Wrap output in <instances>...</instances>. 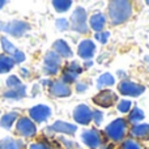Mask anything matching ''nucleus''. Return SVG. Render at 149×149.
Listing matches in <instances>:
<instances>
[{
	"mask_svg": "<svg viewBox=\"0 0 149 149\" xmlns=\"http://www.w3.org/2000/svg\"><path fill=\"white\" fill-rule=\"evenodd\" d=\"M55 25H56V28L59 29V30H67V29L70 28V22H68L65 18H58Z\"/></svg>",
	"mask_w": 149,
	"mask_h": 149,
	"instance_id": "7c9ffc66",
	"label": "nucleus"
},
{
	"mask_svg": "<svg viewBox=\"0 0 149 149\" xmlns=\"http://www.w3.org/2000/svg\"><path fill=\"white\" fill-rule=\"evenodd\" d=\"M79 55L85 60H89L90 58H93L95 52V45L93 43V41L90 39H84L81 43L79 45Z\"/></svg>",
	"mask_w": 149,
	"mask_h": 149,
	"instance_id": "2eb2a0df",
	"label": "nucleus"
},
{
	"mask_svg": "<svg viewBox=\"0 0 149 149\" xmlns=\"http://www.w3.org/2000/svg\"><path fill=\"white\" fill-rule=\"evenodd\" d=\"M54 51L59 55L60 58H72V50L68 46V43L63 39H58L56 42H54Z\"/></svg>",
	"mask_w": 149,
	"mask_h": 149,
	"instance_id": "dca6fc26",
	"label": "nucleus"
},
{
	"mask_svg": "<svg viewBox=\"0 0 149 149\" xmlns=\"http://www.w3.org/2000/svg\"><path fill=\"white\" fill-rule=\"evenodd\" d=\"M52 5H54L55 10L56 12H67L68 9L71 8V5H72V1L71 0H54L52 1Z\"/></svg>",
	"mask_w": 149,
	"mask_h": 149,
	"instance_id": "393cba45",
	"label": "nucleus"
},
{
	"mask_svg": "<svg viewBox=\"0 0 149 149\" xmlns=\"http://www.w3.org/2000/svg\"><path fill=\"white\" fill-rule=\"evenodd\" d=\"M73 119L79 124H89L93 120V111L89 106L79 105L73 111Z\"/></svg>",
	"mask_w": 149,
	"mask_h": 149,
	"instance_id": "0eeeda50",
	"label": "nucleus"
},
{
	"mask_svg": "<svg viewBox=\"0 0 149 149\" xmlns=\"http://www.w3.org/2000/svg\"><path fill=\"white\" fill-rule=\"evenodd\" d=\"M49 131L58 132V134H65V135H73L77 131V127L74 124L67 123L63 120H56L51 127L49 128Z\"/></svg>",
	"mask_w": 149,
	"mask_h": 149,
	"instance_id": "4468645a",
	"label": "nucleus"
},
{
	"mask_svg": "<svg viewBox=\"0 0 149 149\" xmlns=\"http://www.w3.org/2000/svg\"><path fill=\"white\" fill-rule=\"evenodd\" d=\"M147 4H148V5H149V0H148V1H147Z\"/></svg>",
	"mask_w": 149,
	"mask_h": 149,
	"instance_id": "58836bf2",
	"label": "nucleus"
},
{
	"mask_svg": "<svg viewBox=\"0 0 149 149\" xmlns=\"http://www.w3.org/2000/svg\"><path fill=\"white\" fill-rule=\"evenodd\" d=\"M90 28L93 29V30H95L97 33H100V31L103 30V28H105L106 25V17L103 13L98 12V13H94V15L90 17Z\"/></svg>",
	"mask_w": 149,
	"mask_h": 149,
	"instance_id": "f3484780",
	"label": "nucleus"
},
{
	"mask_svg": "<svg viewBox=\"0 0 149 149\" xmlns=\"http://www.w3.org/2000/svg\"><path fill=\"white\" fill-rule=\"evenodd\" d=\"M62 65V59L55 51H50L45 56V72L47 74H56Z\"/></svg>",
	"mask_w": 149,
	"mask_h": 149,
	"instance_id": "39448f33",
	"label": "nucleus"
},
{
	"mask_svg": "<svg viewBox=\"0 0 149 149\" xmlns=\"http://www.w3.org/2000/svg\"><path fill=\"white\" fill-rule=\"evenodd\" d=\"M86 10L82 7H77L73 10L72 16H71V24H72V29L77 33H86L88 31V25H86Z\"/></svg>",
	"mask_w": 149,
	"mask_h": 149,
	"instance_id": "7ed1b4c3",
	"label": "nucleus"
},
{
	"mask_svg": "<svg viewBox=\"0 0 149 149\" xmlns=\"http://www.w3.org/2000/svg\"><path fill=\"white\" fill-rule=\"evenodd\" d=\"M86 89H88V84H85V82H77V85H76L77 92L82 93V92H85Z\"/></svg>",
	"mask_w": 149,
	"mask_h": 149,
	"instance_id": "f704fd0d",
	"label": "nucleus"
},
{
	"mask_svg": "<svg viewBox=\"0 0 149 149\" xmlns=\"http://www.w3.org/2000/svg\"><path fill=\"white\" fill-rule=\"evenodd\" d=\"M16 119H17V113H8L1 116V119H0V126L4 127V128H10Z\"/></svg>",
	"mask_w": 149,
	"mask_h": 149,
	"instance_id": "b1692460",
	"label": "nucleus"
},
{
	"mask_svg": "<svg viewBox=\"0 0 149 149\" xmlns=\"http://www.w3.org/2000/svg\"><path fill=\"white\" fill-rule=\"evenodd\" d=\"M132 136L137 137V139H148L149 137V124L147 123H140L132 127L131 130Z\"/></svg>",
	"mask_w": 149,
	"mask_h": 149,
	"instance_id": "a211bd4d",
	"label": "nucleus"
},
{
	"mask_svg": "<svg viewBox=\"0 0 149 149\" xmlns=\"http://www.w3.org/2000/svg\"><path fill=\"white\" fill-rule=\"evenodd\" d=\"M115 84V79H114L113 74L110 73H103L98 77L97 80V88L98 89H102L105 86H111V85Z\"/></svg>",
	"mask_w": 149,
	"mask_h": 149,
	"instance_id": "412c9836",
	"label": "nucleus"
},
{
	"mask_svg": "<svg viewBox=\"0 0 149 149\" xmlns=\"http://www.w3.org/2000/svg\"><path fill=\"white\" fill-rule=\"evenodd\" d=\"M50 93L55 97H68L71 95V88L62 80H56L50 84Z\"/></svg>",
	"mask_w": 149,
	"mask_h": 149,
	"instance_id": "ddd939ff",
	"label": "nucleus"
},
{
	"mask_svg": "<svg viewBox=\"0 0 149 149\" xmlns=\"http://www.w3.org/2000/svg\"><path fill=\"white\" fill-rule=\"evenodd\" d=\"M109 18L113 25L123 24L131 17L132 15V4L126 0H113L109 3L107 7Z\"/></svg>",
	"mask_w": 149,
	"mask_h": 149,
	"instance_id": "f257e3e1",
	"label": "nucleus"
},
{
	"mask_svg": "<svg viewBox=\"0 0 149 149\" xmlns=\"http://www.w3.org/2000/svg\"><path fill=\"white\" fill-rule=\"evenodd\" d=\"M0 42H1V47L4 49L5 52H9V54H15L16 50H15V46H13L12 43H10L9 41H8L5 37H1V39H0Z\"/></svg>",
	"mask_w": 149,
	"mask_h": 149,
	"instance_id": "a878e982",
	"label": "nucleus"
},
{
	"mask_svg": "<svg viewBox=\"0 0 149 149\" xmlns=\"http://www.w3.org/2000/svg\"><path fill=\"white\" fill-rule=\"evenodd\" d=\"M17 131H18V134L22 135V136L30 137V136L36 135L37 128H36V124L29 118H20L17 122Z\"/></svg>",
	"mask_w": 149,
	"mask_h": 149,
	"instance_id": "9b49d317",
	"label": "nucleus"
},
{
	"mask_svg": "<svg viewBox=\"0 0 149 149\" xmlns=\"http://www.w3.org/2000/svg\"><path fill=\"white\" fill-rule=\"evenodd\" d=\"M81 72H82L81 65H80L77 62H71L70 64L65 67L62 81H64L65 84H67V82H73L74 80H76V77Z\"/></svg>",
	"mask_w": 149,
	"mask_h": 149,
	"instance_id": "f8f14e48",
	"label": "nucleus"
},
{
	"mask_svg": "<svg viewBox=\"0 0 149 149\" xmlns=\"http://www.w3.org/2000/svg\"><path fill=\"white\" fill-rule=\"evenodd\" d=\"M145 90L144 85L136 84V82L131 81V80H123L119 84V93L123 95H128V97H137V95L143 94Z\"/></svg>",
	"mask_w": 149,
	"mask_h": 149,
	"instance_id": "20e7f679",
	"label": "nucleus"
},
{
	"mask_svg": "<svg viewBox=\"0 0 149 149\" xmlns=\"http://www.w3.org/2000/svg\"><path fill=\"white\" fill-rule=\"evenodd\" d=\"M5 3H7V1H4V0H0V8H3V7H4V5H5Z\"/></svg>",
	"mask_w": 149,
	"mask_h": 149,
	"instance_id": "c9c22d12",
	"label": "nucleus"
},
{
	"mask_svg": "<svg viewBox=\"0 0 149 149\" xmlns=\"http://www.w3.org/2000/svg\"><path fill=\"white\" fill-rule=\"evenodd\" d=\"M29 114H30V118L33 119V120L41 123V122H45L50 118V115H51V109L46 105H37L29 110Z\"/></svg>",
	"mask_w": 149,
	"mask_h": 149,
	"instance_id": "9d476101",
	"label": "nucleus"
},
{
	"mask_svg": "<svg viewBox=\"0 0 149 149\" xmlns=\"http://www.w3.org/2000/svg\"><path fill=\"white\" fill-rule=\"evenodd\" d=\"M7 85L10 88V89H16V88H18V86H21V81H20V79H18L17 76H9L7 79Z\"/></svg>",
	"mask_w": 149,
	"mask_h": 149,
	"instance_id": "cd10ccee",
	"label": "nucleus"
},
{
	"mask_svg": "<svg viewBox=\"0 0 149 149\" xmlns=\"http://www.w3.org/2000/svg\"><path fill=\"white\" fill-rule=\"evenodd\" d=\"M94 103H97L98 106H102V107H110L115 103L116 101V94L113 90H101L94 98H93Z\"/></svg>",
	"mask_w": 149,
	"mask_h": 149,
	"instance_id": "6e6552de",
	"label": "nucleus"
},
{
	"mask_svg": "<svg viewBox=\"0 0 149 149\" xmlns=\"http://www.w3.org/2000/svg\"><path fill=\"white\" fill-rule=\"evenodd\" d=\"M0 149H22V141L12 137H5L0 141Z\"/></svg>",
	"mask_w": 149,
	"mask_h": 149,
	"instance_id": "aec40b11",
	"label": "nucleus"
},
{
	"mask_svg": "<svg viewBox=\"0 0 149 149\" xmlns=\"http://www.w3.org/2000/svg\"><path fill=\"white\" fill-rule=\"evenodd\" d=\"M15 65L13 58L7 56V55H0V73H5L10 71Z\"/></svg>",
	"mask_w": 149,
	"mask_h": 149,
	"instance_id": "4be33fe9",
	"label": "nucleus"
},
{
	"mask_svg": "<svg viewBox=\"0 0 149 149\" xmlns=\"http://www.w3.org/2000/svg\"><path fill=\"white\" fill-rule=\"evenodd\" d=\"M3 29H4V24L0 21V30H3Z\"/></svg>",
	"mask_w": 149,
	"mask_h": 149,
	"instance_id": "e433bc0d",
	"label": "nucleus"
},
{
	"mask_svg": "<svg viewBox=\"0 0 149 149\" xmlns=\"http://www.w3.org/2000/svg\"><path fill=\"white\" fill-rule=\"evenodd\" d=\"M81 139H82V141H84V144L90 149H97L102 144V137H101V135L98 134L95 130L84 131L81 135Z\"/></svg>",
	"mask_w": 149,
	"mask_h": 149,
	"instance_id": "1a4fd4ad",
	"label": "nucleus"
},
{
	"mask_svg": "<svg viewBox=\"0 0 149 149\" xmlns=\"http://www.w3.org/2000/svg\"><path fill=\"white\" fill-rule=\"evenodd\" d=\"M109 37H110L109 31H100V33H95L94 38L97 39L98 42H101V43H106V42L109 41Z\"/></svg>",
	"mask_w": 149,
	"mask_h": 149,
	"instance_id": "c756f323",
	"label": "nucleus"
},
{
	"mask_svg": "<svg viewBox=\"0 0 149 149\" xmlns=\"http://www.w3.org/2000/svg\"><path fill=\"white\" fill-rule=\"evenodd\" d=\"M30 149H50V147L45 143H34L30 145Z\"/></svg>",
	"mask_w": 149,
	"mask_h": 149,
	"instance_id": "72a5a7b5",
	"label": "nucleus"
},
{
	"mask_svg": "<svg viewBox=\"0 0 149 149\" xmlns=\"http://www.w3.org/2000/svg\"><path fill=\"white\" fill-rule=\"evenodd\" d=\"M144 111L141 110V109H139V107H135L134 110L130 113V116H128V120H130V123H132V124H140V122L144 119Z\"/></svg>",
	"mask_w": 149,
	"mask_h": 149,
	"instance_id": "5701e85b",
	"label": "nucleus"
},
{
	"mask_svg": "<svg viewBox=\"0 0 149 149\" xmlns=\"http://www.w3.org/2000/svg\"><path fill=\"white\" fill-rule=\"evenodd\" d=\"M85 65H86V67H90V65H92V62H86L85 63Z\"/></svg>",
	"mask_w": 149,
	"mask_h": 149,
	"instance_id": "4c0bfd02",
	"label": "nucleus"
},
{
	"mask_svg": "<svg viewBox=\"0 0 149 149\" xmlns=\"http://www.w3.org/2000/svg\"><path fill=\"white\" fill-rule=\"evenodd\" d=\"M26 95V86L25 85H21V86L16 88V89H10L8 92L4 93L5 98H9V100H20V98L25 97Z\"/></svg>",
	"mask_w": 149,
	"mask_h": 149,
	"instance_id": "6ab92c4d",
	"label": "nucleus"
},
{
	"mask_svg": "<svg viewBox=\"0 0 149 149\" xmlns=\"http://www.w3.org/2000/svg\"><path fill=\"white\" fill-rule=\"evenodd\" d=\"M122 149H143V148L137 141H135V140H132V139H128L123 143Z\"/></svg>",
	"mask_w": 149,
	"mask_h": 149,
	"instance_id": "c85d7f7f",
	"label": "nucleus"
},
{
	"mask_svg": "<svg viewBox=\"0 0 149 149\" xmlns=\"http://www.w3.org/2000/svg\"><path fill=\"white\" fill-rule=\"evenodd\" d=\"M30 29V25L25 21H18V20H15V21H10L9 24L4 25V29L3 30L9 33L10 36L13 37H21L26 33V31Z\"/></svg>",
	"mask_w": 149,
	"mask_h": 149,
	"instance_id": "423d86ee",
	"label": "nucleus"
},
{
	"mask_svg": "<svg viewBox=\"0 0 149 149\" xmlns=\"http://www.w3.org/2000/svg\"><path fill=\"white\" fill-rule=\"evenodd\" d=\"M102 119H103V114L101 111H93V120H94L95 124H101L102 123Z\"/></svg>",
	"mask_w": 149,
	"mask_h": 149,
	"instance_id": "2f4dec72",
	"label": "nucleus"
},
{
	"mask_svg": "<svg viewBox=\"0 0 149 149\" xmlns=\"http://www.w3.org/2000/svg\"><path fill=\"white\" fill-rule=\"evenodd\" d=\"M13 55H15V56H13V60H15V63L16 62L21 63V62H24V60H25V54H24L22 51H17V50H16V52Z\"/></svg>",
	"mask_w": 149,
	"mask_h": 149,
	"instance_id": "473e14b6",
	"label": "nucleus"
},
{
	"mask_svg": "<svg viewBox=\"0 0 149 149\" xmlns=\"http://www.w3.org/2000/svg\"><path fill=\"white\" fill-rule=\"evenodd\" d=\"M105 131L110 140H113V141H115V143L122 141L127 134V122L122 118L115 119V120H113L106 127Z\"/></svg>",
	"mask_w": 149,
	"mask_h": 149,
	"instance_id": "f03ea898",
	"label": "nucleus"
},
{
	"mask_svg": "<svg viewBox=\"0 0 149 149\" xmlns=\"http://www.w3.org/2000/svg\"><path fill=\"white\" fill-rule=\"evenodd\" d=\"M131 106H132V103H131V101H128V100H120L119 101V103H118V110L120 111V113H128L130 110H131Z\"/></svg>",
	"mask_w": 149,
	"mask_h": 149,
	"instance_id": "bb28decb",
	"label": "nucleus"
}]
</instances>
